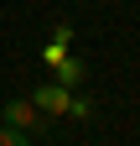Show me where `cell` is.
I'll return each mask as SVG.
<instances>
[{
    "mask_svg": "<svg viewBox=\"0 0 140 146\" xmlns=\"http://www.w3.org/2000/svg\"><path fill=\"white\" fill-rule=\"evenodd\" d=\"M67 115H78V120H88V115H94V104H88V99H73V104H67Z\"/></svg>",
    "mask_w": 140,
    "mask_h": 146,
    "instance_id": "cell-4",
    "label": "cell"
},
{
    "mask_svg": "<svg viewBox=\"0 0 140 146\" xmlns=\"http://www.w3.org/2000/svg\"><path fill=\"white\" fill-rule=\"evenodd\" d=\"M0 125H10V131H42L47 125V115H37V110H31V99H5L0 104Z\"/></svg>",
    "mask_w": 140,
    "mask_h": 146,
    "instance_id": "cell-1",
    "label": "cell"
},
{
    "mask_svg": "<svg viewBox=\"0 0 140 146\" xmlns=\"http://www.w3.org/2000/svg\"><path fill=\"white\" fill-rule=\"evenodd\" d=\"M0 146H31L26 131H10V125H0Z\"/></svg>",
    "mask_w": 140,
    "mask_h": 146,
    "instance_id": "cell-3",
    "label": "cell"
},
{
    "mask_svg": "<svg viewBox=\"0 0 140 146\" xmlns=\"http://www.w3.org/2000/svg\"><path fill=\"white\" fill-rule=\"evenodd\" d=\"M67 104H73V89H62V84H42L37 94H31V110L37 115H67Z\"/></svg>",
    "mask_w": 140,
    "mask_h": 146,
    "instance_id": "cell-2",
    "label": "cell"
}]
</instances>
